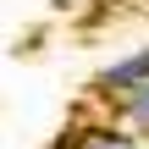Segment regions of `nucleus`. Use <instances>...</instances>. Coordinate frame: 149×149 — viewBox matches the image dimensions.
<instances>
[{
	"label": "nucleus",
	"instance_id": "obj_1",
	"mask_svg": "<svg viewBox=\"0 0 149 149\" xmlns=\"http://www.w3.org/2000/svg\"><path fill=\"white\" fill-rule=\"evenodd\" d=\"M149 83V39L138 50H127V55H116V61H105L94 77H88V88H94V100H127L133 88H144Z\"/></svg>",
	"mask_w": 149,
	"mask_h": 149
},
{
	"label": "nucleus",
	"instance_id": "obj_2",
	"mask_svg": "<svg viewBox=\"0 0 149 149\" xmlns=\"http://www.w3.org/2000/svg\"><path fill=\"white\" fill-rule=\"evenodd\" d=\"M66 144H72V149H144V138L127 133V127L111 116V122H88V127L66 133Z\"/></svg>",
	"mask_w": 149,
	"mask_h": 149
},
{
	"label": "nucleus",
	"instance_id": "obj_3",
	"mask_svg": "<svg viewBox=\"0 0 149 149\" xmlns=\"http://www.w3.org/2000/svg\"><path fill=\"white\" fill-rule=\"evenodd\" d=\"M111 116H116L127 133H138V138L149 144V83H144V88H133L127 100H116V105H111Z\"/></svg>",
	"mask_w": 149,
	"mask_h": 149
},
{
	"label": "nucleus",
	"instance_id": "obj_4",
	"mask_svg": "<svg viewBox=\"0 0 149 149\" xmlns=\"http://www.w3.org/2000/svg\"><path fill=\"white\" fill-rule=\"evenodd\" d=\"M50 149H72V144H66V138H55V144H50Z\"/></svg>",
	"mask_w": 149,
	"mask_h": 149
}]
</instances>
